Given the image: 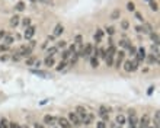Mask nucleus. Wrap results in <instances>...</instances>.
Segmentation results:
<instances>
[{
	"label": "nucleus",
	"mask_w": 160,
	"mask_h": 128,
	"mask_svg": "<svg viewBox=\"0 0 160 128\" xmlns=\"http://www.w3.org/2000/svg\"><path fill=\"white\" fill-rule=\"evenodd\" d=\"M74 112L77 114V117L80 118V121H83L86 117H87V109L85 108V106H82V105H79V106H76V109H74Z\"/></svg>",
	"instance_id": "obj_1"
},
{
	"label": "nucleus",
	"mask_w": 160,
	"mask_h": 128,
	"mask_svg": "<svg viewBox=\"0 0 160 128\" xmlns=\"http://www.w3.org/2000/svg\"><path fill=\"white\" fill-rule=\"evenodd\" d=\"M68 122H70V124H73L74 127L82 125V121H80V118L77 117V114H76V112H70V114H68Z\"/></svg>",
	"instance_id": "obj_2"
},
{
	"label": "nucleus",
	"mask_w": 160,
	"mask_h": 128,
	"mask_svg": "<svg viewBox=\"0 0 160 128\" xmlns=\"http://www.w3.org/2000/svg\"><path fill=\"white\" fill-rule=\"evenodd\" d=\"M92 51H93V45H92V44H87L85 48H82V50L77 51V52H79V57H87V55L92 54Z\"/></svg>",
	"instance_id": "obj_3"
},
{
	"label": "nucleus",
	"mask_w": 160,
	"mask_h": 128,
	"mask_svg": "<svg viewBox=\"0 0 160 128\" xmlns=\"http://www.w3.org/2000/svg\"><path fill=\"white\" fill-rule=\"evenodd\" d=\"M128 112H130V118H128V124H130V127H137V124H138V120H137L136 111H134V109H130Z\"/></svg>",
	"instance_id": "obj_4"
},
{
	"label": "nucleus",
	"mask_w": 160,
	"mask_h": 128,
	"mask_svg": "<svg viewBox=\"0 0 160 128\" xmlns=\"http://www.w3.org/2000/svg\"><path fill=\"white\" fill-rule=\"evenodd\" d=\"M31 52H32V48H29L28 45H22V47L19 48V51H17V54H19L20 57H29Z\"/></svg>",
	"instance_id": "obj_5"
},
{
	"label": "nucleus",
	"mask_w": 160,
	"mask_h": 128,
	"mask_svg": "<svg viewBox=\"0 0 160 128\" xmlns=\"http://www.w3.org/2000/svg\"><path fill=\"white\" fill-rule=\"evenodd\" d=\"M149 122H150V118H149V115L146 114V115H143V117H141V120L138 121L137 127H140V128H147L149 125H150Z\"/></svg>",
	"instance_id": "obj_6"
},
{
	"label": "nucleus",
	"mask_w": 160,
	"mask_h": 128,
	"mask_svg": "<svg viewBox=\"0 0 160 128\" xmlns=\"http://www.w3.org/2000/svg\"><path fill=\"white\" fill-rule=\"evenodd\" d=\"M34 34H35V26L31 25V26L25 28V34H23V36H25V39H32Z\"/></svg>",
	"instance_id": "obj_7"
},
{
	"label": "nucleus",
	"mask_w": 160,
	"mask_h": 128,
	"mask_svg": "<svg viewBox=\"0 0 160 128\" xmlns=\"http://www.w3.org/2000/svg\"><path fill=\"white\" fill-rule=\"evenodd\" d=\"M144 58H146V50L141 47V48H138V50H137L136 60H137V63H141V61H144Z\"/></svg>",
	"instance_id": "obj_8"
},
{
	"label": "nucleus",
	"mask_w": 160,
	"mask_h": 128,
	"mask_svg": "<svg viewBox=\"0 0 160 128\" xmlns=\"http://www.w3.org/2000/svg\"><path fill=\"white\" fill-rule=\"evenodd\" d=\"M63 32H64V26H63L61 23H57V25H55V28H54L52 36H54V38H55V36H60Z\"/></svg>",
	"instance_id": "obj_9"
},
{
	"label": "nucleus",
	"mask_w": 160,
	"mask_h": 128,
	"mask_svg": "<svg viewBox=\"0 0 160 128\" xmlns=\"http://www.w3.org/2000/svg\"><path fill=\"white\" fill-rule=\"evenodd\" d=\"M124 57H125V52H124V51H119V52H118V57H117V61H115V67L119 69V66H121L122 61H124Z\"/></svg>",
	"instance_id": "obj_10"
},
{
	"label": "nucleus",
	"mask_w": 160,
	"mask_h": 128,
	"mask_svg": "<svg viewBox=\"0 0 160 128\" xmlns=\"http://www.w3.org/2000/svg\"><path fill=\"white\" fill-rule=\"evenodd\" d=\"M58 124L61 125V128H71V124L68 122V120L67 118H63V117L58 118Z\"/></svg>",
	"instance_id": "obj_11"
},
{
	"label": "nucleus",
	"mask_w": 160,
	"mask_h": 128,
	"mask_svg": "<svg viewBox=\"0 0 160 128\" xmlns=\"http://www.w3.org/2000/svg\"><path fill=\"white\" fill-rule=\"evenodd\" d=\"M99 115H101V117H102V118L106 121V120H108V108L102 105V106L99 108Z\"/></svg>",
	"instance_id": "obj_12"
},
{
	"label": "nucleus",
	"mask_w": 160,
	"mask_h": 128,
	"mask_svg": "<svg viewBox=\"0 0 160 128\" xmlns=\"http://www.w3.org/2000/svg\"><path fill=\"white\" fill-rule=\"evenodd\" d=\"M44 124H47V125H54V124H55V118L51 117V115H45V117H44Z\"/></svg>",
	"instance_id": "obj_13"
},
{
	"label": "nucleus",
	"mask_w": 160,
	"mask_h": 128,
	"mask_svg": "<svg viewBox=\"0 0 160 128\" xmlns=\"http://www.w3.org/2000/svg\"><path fill=\"white\" fill-rule=\"evenodd\" d=\"M102 36H103V31H102V29H98L96 34H95V42H96V44L101 42V41H102Z\"/></svg>",
	"instance_id": "obj_14"
},
{
	"label": "nucleus",
	"mask_w": 160,
	"mask_h": 128,
	"mask_svg": "<svg viewBox=\"0 0 160 128\" xmlns=\"http://www.w3.org/2000/svg\"><path fill=\"white\" fill-rule=\"evenodd\" d=\"M119 16H121V10H119V9H115V10L111 13V19H112V20L119 19Z\"/></svg>",
	"instance_id": "obj_15"
},
{
	"label": "nucleus",
	"mask_w": 160,
	"mask_h": 128,
	"mask_svg": "<svg viewBox=\"0 0 160 128\" xmlns=\"http://www.w3.org/2000/svg\"><path fill=\"white\" fill-rule=\"evenodd\" d=\"M154 128H160V112L156 111L154 114Z\"/></svg>",
	"instance_id": "obj_16"
},
{
	"label": "nucleus",
	"mask_w": 160,
	"mask_h": 128,
	"mask_svg": "<svg viewBox=\"0 0 160 128\" xmlns=\"http://www.w3.org/2000/svg\"><path fill=\"white\" fill-rule=\"evenodd\" d=\"M19 16L17 15H15V16H12V19H10V26H17L19 25Z\"/></svg>",
	"instance_id": "obj_17"
},
{
	"label": "nucleus",
	"mask_w": 160,
	"mask_h": 128,
	"mask_svg": "<svg viewBox=\"0 0 160 128\" xmlns=\"http://www.w3.org/2000/svg\"><path fill=\"white\" fill-rule=\"evenodd\" d=\"M147 63H149V64H153V63H159V57H156V55L150 54V55L147 57Z\"/></svg>",
	"instance_id": "obj_18"
},
{
	"label": "nucleus",
	"mask_w": 160,
	"mask_h": 128,
	"mask_svg": "<svg viewBox=\"0 0 160 128\" xmlns=\"http://www.w3.org/2000/svg\"><path fill=\"white\" fill-rule=\"evenodd\" d=\"M77 60H79V52H73V55L70 58V66H74L77 63Z\"/></svg>",
	"instance_id": "obj_19"
},
{
	"label": "nucleus",
	"mask_w": 160,
	"mask_h": 128,
	"mask_svg": "<svg viewBox=\"0 0 160 128\" xmlns=\"http://www.w3.org/2000/svg\"><path fill=\"white\" fill-rule=\"evenodd\" d=\"M124 70H125V71H134V69H133V61H125Z\"/></svg>",
	"instance_id": "obj_20"
},
{
	"label": "nucleus",
	"mask_w": 160,
	"mask_h": 128,
	"mask_svg": "<svg viewBox=\"0 0 160 128\" xmlns=\"http://www.w3.org/2000/svg\"><path fill=\"white\" fill-rule=\"evenodd\" d=\"M13 41H15V38L13 36H10V35H6L4 36V45H10V44H13Z\"/></svg>",
	"instance_id": "obj_21"
},
{
	"label": "nucleus",
	"mask_w": 160,
	"mask_h": 128,
	"mask_svg": "<svg viewBox=\"0 0 160 128\" xmlns=\"http://www.w3.org/2000/svg\"><path fill=\"white\" fill-rule=\"evenodd\" d=\"M57 51H58L57 47H51V48H48V51H47V57H52Z\"/></svg>",
	"instance_id": "obj_22"
},
{
	"label": "nucleus",
	"mask_w": 160,
	"mask_h": 128,
	"mask_svg": "<svg viewBox=\"0 0 160 128\" xmlns=\"http://www.w3.org/2000/svg\"><path fill=\"white\" fill-rule=\"evenodd\" d=\"M115 51H117V50H115V47L111 44V45H109V48H108V51H106V55H109V57H114V55H115Z\"/></svg>",
	"instance_id": "obj_23"
},
{
	"label": "nucleus",
	"mask_w": 160,
	"mask_h": 128,
	"mask_svg": "<svg viewBox=\"0 0 160 128\" xmlns=\"http://www.w3.org/2000/svg\"><path fill=\"white\" fill-rule=\"evenodd\" d=\"M44 64H45V66H48V67L54 66V58H52V57H47V58L44 60Z\"/></svg>",
	"instance_id": "obj_24"
},
{
	"label": "nucleus",
	"mask_w": 160,
	"mask_h": 128,
	"mask_svg": "<svg viewBox=\"0 0 160 128\" xmlns=\"http://www.w3.org/2000/svg\"><path fill=\"white\" fill-rule=\"evenodd\" d=\"M152 51H153V55L159 57V44H153L152 45Z\"/></svg>",
	"instance_id": "obj_25"
},
{
	"label": "nucleus",
	"mask_w": 160,
	"mask_h": 128,
	"mask_svg": "<svg viewBox=\"0 0 160 128\" xmlns=\"http://www.w3.org/2000/svg\"><path fill=\"white\" fill-rule=\"evenodd\" d=\"M71 55V52L68 51V50H66V51H63V54H61V60L63 61H67V58Z\"/></svg>",
	"instance_id": "obj_26"
},
{
	"label": "nucleus",
	"mask_w": 160,
	"mask_h": 128,
	"mask_svg": "<svg viewBox=\"0 0 160 128\" xmlns=\"http://www.w3.org/2000/svg\"><path fill=\"white\" fill-rule=\"evenodd\" d=\"M32 73H34V74H38V76H42V77H51L48 73H45V71H39V70H32Z\"/></svg>",
	"instance_id": "obj_27"
},
{
	"label": "nucleus",
	"mask_w": 160,
	"mask_h": 128,
	"mask_svg": "<svg viewBox=\"0 0 160 128\" xmlns=\"http://www.w3.org/2000/svg\"><path fill=\"white\" fill-rule=\"evenodd\" d=\"M66 66H67V61H60V64L57 66V71H61V70H64L66 69Z\"/></svg>",
	"instance_id": "obj_28"
},
{
	"label": "nucleus",
	"mask_w": 160,
	"mask_h": 128,
	"mask_svg": "<svg viewBox=\"0 0 160 128\" xmlns=\"http://www.w3.org/2000/svg\"><path fill=\"white\" fill-rule=\"evenodd\" d=\"M150 9H152V10H154V12H157V9H159V4H157L154 0H150Z\"/></svg>",
	"instance_id": "obj_29"
},
{
	"label": "nucleus",
	"mask_w": 160,
	"mask_h": 128,
	"mask_svg": "<svg viewBox=\"0 0 160 128\" xmlns=\"http://www.w3.org/2000/svg\"><path fill=\"white\" fill-rule=\"evenodd\" d=\"M150 38L153 39V42H154V44H159V35H157V34L150 32Z\"/></svg>",
	"instance_id": "obj_30"
},
{
	"label": "nucleus",
	"mask_w": 160,
	"mask_h": 128,
	"mask_svg": "<svg viewBox=\"0 0 160 128\" xmlns=\"http://www.w3.org/2000/svg\"><path fill=\"white\" fill-rule=\"evenodd\" d=\"M90 66H92V67H95V69L99 66V61H98V58H96V57H92V58H90Z\"/></svg>",
	"instance_id": "obj_31"
},
{
	"label": "nucleus",
	"mask_w": 160,
	"mask_h": 128,
	"mask_svg": "<svg viewBox=\"0 0 160 128\" xmlns=\"http://www.w3.org/2000/svg\"><path fill=\"white\" fill-rule=\"evenodd\" d=\"M124 122H125V117L124 115H118L117 117V124H119V127H121Z\"/></svg>",
	"instance_id": "obj_32"
},
{
	"label": "nucleus",
	"mask_w": 160,
	"mask_h": 128,
	"mask_svg": "<svg viewBox=\"0 0 160 128\" xmlns=\"http://www.w3.org/2000/svg\"><path fill=\"white\" fill-rule=\"evenodd\" d=\"M0 128H9V122L6 118H1L0 120Z\"/></svg>",
	"instance_id": "obj_33"
},
{
	"label": "nucleus",
	"mask_w": 160,
	"mask_h": 128,
	"mask_svg": "<svg viewBox=\"0 0 160 128\" xmlns=\"http://www.w3.org/2000/svg\"><path fill=\"white\" fill-rule=\"evenodd\" d=\"M35 61H36L35 57H28V58H26V66H34Z\"/></svg>",
	"instance_id": "obj_34"
},
{
	"label": "nucleus",
	"mask_w": 160,
	"mask_h": 128,
	"mask_svg": "<svg viewBox=\"0 0 160 128\" xmlns=\"http://www.w3.org/2000/svg\"><path fill=\"white\" fill-rule=\"evenodd\" d=\"M105 58H106V66H108V67L114 66V57H109V55H106Z\"/></svg>",
	"instance_id": "obj_35"
},
{
	"label": "nucleus",
	"mask_w": 160,
	"mask_h": 128,
	"mask_svg": "<svg viewBox=\"0 0 160 128\" xmlns=\"http://www.w3.org/2000/svg\"><path fill=\"white\" fill-rule=\"evenodd\" d=\"M23 9H25V3H23V1H17V4H16V10L20 12V10H23Z\"/></svg>",
	"instance_id": "obj_36"
},
{
	"label": "nucleus",
	"mask_w": 160,
	"mask_h": 128,
	"mask_svg": "<svg viewBox=\"0 0 160 128\" xmlns=\"http://www.w3.org/2000/svg\"><path fill=\"white\" fill-rule=\"evenodd\" d=\"M22 23H23V26H25V28H28V26H31V19H29V17H23Z\"/></svg>",
	"instance_id": "obj_37"
},
{
	"label": "nucleus",
	"mask_w": 160,
	"mask_h": 128,
	"mask_svg": "<svg viewBox=\"0 0 160 128\" xmlns=\"http://www.w3.org/2000/svg\"><path fill=\"white\" fill-rule=\"evenodd\" d=\"M127 9H128L130 12L136 10V6H134V3H133V1H128V3H127Z\"/></svg>",
	"instance_id": "obj_38"
},
{
	"label": "nucleus",
	"mask_w": 160,
	"mask_h": 128,
	"mask_svg": "<svg viewBox=\"0 0 160 128\" xmlns=\"http://www.w3.org/2000/svg\"><path fill=\"white\" fill-rule=\"evenodd\" d=\"M121 26H122V29H128V28H130L128 20H122V22H121Z\"/></svg>",
	"instance_id": "obj_39"
},
{
	"label": "nucleus",
	"mask_w": 160,
	"mask_h": 128,
	"mask_svg": "<svg viewBox=\"0 0 160 128\" xmlns=\"http://www.w3.org/2000/svg\"><path fill=\"white\" fill-rule=\"evenodd\" d=\"M109 35H114V32H115V29H114V26H106V29H105Z\"/></svg>",
	"instance_id": "obj_40"
},
{
	"label": "nucleus",
	"mask_w": 160,
	"mask_h": 128,
	"mask_svg": "<svg viewBox=\"0 0 160 128\" xmlns=\"http://www.w3.org/2000/svg\"><path fill=\"white\" fill-rule=\"evenodd\" d=\"M82 41H83L82 35H77V36H76V44H77L79 47H82Z\"/></svg>",
	"instance_id": "obj_41"
},
{
	"label": "nucleus",
	"mask_w": 160,
	"mask_h": 128,
	"mask_svg": "<svg viewBox=\"0 0 160 128\" xmlns=\"http://www.w3.org/2000/svg\"><path fill=\"white\" fill-rule=\"evenodd\" d=\"M128 50H130V54H131V55H134V57H136V54H137V48H136V47H133V45H131V47H130V48H128Z\"/></svg>",
	"instance_id": "obj_42"
},
{
	"label": "nucleus",
	"mask_w": 160,
	"mask_h": 128,
	"mask_svg": "<svg viewBox=\"0 0 160 128\" xmlns=\"http://www.w3.org/2000/svg\"><path fill=\"white\" fill-rule=\"evenodd\" d=\"M55 47H57V48H64V47H66V41H58Z\"/></svg>",
	"instance_id": "obj_43"
},
{
	"label": "nucleus",
	"mask_w": 160,
	"mask_h": 128,
	"mask_svg": "<svg viewBox=\"0 0 160 128\" xmlns=\"http://www.w3.org/2000/svg\"><path fill=\"white\" fill-rule=\"evenodd\" d=\"M20 58H22V57H20V55H19L17 52H15V54L12 55V60H13V61H19Z\"/></svg>",
	"instance_id": "obj_44"
},
{
	"label": "nucleus",
	"mask_w": 160,
	"mask_h": 128,
	"mask_svg": "<svg viewBox=\"0 0 160 128\" xmlns=\"http://www.w3.org/2000/svg\"><path fill=\"white\" fill-rule=\"evenodd\" d=\"M9 128H22L17 122H9Z\"/></svg>",
	"instance_id": "obj_45"
},
{
	"label": "nucleus",
	"mask_w": 160,
	"mask_h": 128,
	"mask_svg": "<svg viewBox=\"0 0 160 128\" xmlns=\"http://www.w3.org/2000/svg\"><path fill=\"white\" fill-rule=\"evenodd\" d=\"M99 57H106V50H103V48H101L99 50V54H98Z\"/></svg>",
	"instance_id": "obj_46"
},
{
	"label": "nucleus",
	"mask_w": 160,
	"mask_h": 128,
	"mask_svg": "<svg viewBox=\"0 0 160 128\" xmlns=\"http://www.w3.org/2000/svg\"><path fill=\"white\" fill-rule=\"evenodd\" d=\"M96 128H106V124H105L103 121H99V122L96 124Z\"/></svg>",
	"instance_id": "obj_47"
},
{
	"label": "nucleus",
	"mask_w": 160,
	"mask_h": 128,
	"mask_svg": "<svg viewBox=\"0 0 160 128\" xmlns=\"http://www.w3.org/2000/svg\"><path fill=\"white\" fill-rule=\"evenodd\" d=\"M136 17H137V19H138V20H141V22H143V20H144V17H143V15H141V13H140V12H136Z\"/></svg>",
	"instance_id": "obj_48"
},
{
	"label": "nucleus",
	"mask_w": 160,
	"mask_h": 128,
	"mask_svg": "<svg viewBox=\"0 0 160 128\" xmlns=\"http://www.w3.org/2000/svg\"><path fill=\"white\" fill-rule=\"evenodd\" d=\"M7 50H9V47H7V45H4V44H1V45H0V51H1V52H3V51H7Z\"/></svg>",
	"instance_id": "obj_49"
},
{
	"label": "nucleus",
	"mask_w": 160,
	"mask_h": 128,
	"mask_svg": "<svg viewBox=\"0 0 160 128\" xmlns=\"http://www.w3.org/2000/svg\"><path fill=\"white\" fill-rule=\"evenodd\" d=\"M34 127H35V128H44V125H42V124H38V122H36V124H35Z\"/></svg>",
	"instance_id": "obj_50"
},
{
	"label": "nucleus",
	"mask_w": 160,
	"mask_h": 128,
	"mask_svg": "<svg viewBox=\"0 0 160 128\" xmlns=\"http://www.w3.org/2000/svg\"><path fill=\"white\" fill-rule=\"evenodd\" d=\"M153 89H154V86H152V87L149 89V95H152V92H153Z\"/></svg>",
	"instance_id": "obj_51"
},
{
	"label": "nucleus",
	"mask_w": 160,
	"mask_h": 128,
	"mask_svg": "<svg viewBox=\"0 0 160 128\" xmlns=\"http://www.w3.org/2000/svg\"><path fill=\"white\" fill-rule=\"evenodd\" d=\"M147 128H154V127H150V125H149V127H147Z\"/></svg>",
	"instance_id": "obj_52"
},
{
	"label": "nucleus",
	"mask_w": 160,
	"mask_h": 128,
	"mask_svg": "<svg viewBox=\"0 0 160 128\" xmlns=\"http://www.w3.org/2000/svg\"><path fill=\"white\" fill-rule=\"evenodd\" d=\"M130 128H138V127H130Z\"/></svg>",
	"instance_id": "obj_53"
},
{
	"label": "nucleus",
	"mask_w": 160,
	"mask_h": 128,
	"mask_svg": "<svg viewBox=\"0 0 160 128\" xmlns=\"http://www.w3.org/2000/svg\"><path fill=\"white\" fill-rule=\"evenodd\" d=\"M31 1H36V0H31Z\"/></svg>",
	"instance_id": "obj_54"
},
{
	"label": "nucleus",
	"mask_w": 160,
	"mask_h": 128,
	"mask_svg": "<svg viewBox=\"0 0 160 128\" xmlns=\"http://www.w3.org/2000/svg\"><path fill=\"white\" fill-rule=\"evenodd\" d=\"M25 128H29V127H25Z\"/></svg>",
	"instance_id": "obj_55"
},
{
	"label": "nucleus",
	"mask_w": 160,
	"mask_h": 128,
	"mask_svg": "<svg viewBox=\"0 0 160 128\" xmlns=\"http://www.w3.org/2000/svg\"><path fill=\"white\" fill-rule=\"evenodd\" d=\"M118 128H122V127H118Z\"/></svg>",
	"instance_id": "obj_56"
},
{
	"label": "nucleus",
	"mask_w": 160,
	"mask_h": 128,
	"mask_svg": "<svg viewBox=\"0 0 160 128\" xmlns=\"http://www.w3.org/2000/svg\"><path fill=\"white\" fill-rule=\"evenodd\" d=\"M71 128H73V127H71Z\"/></svg>",
	"instance_id": "obj_57"
}]
</instances>
